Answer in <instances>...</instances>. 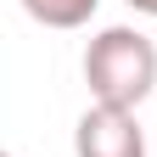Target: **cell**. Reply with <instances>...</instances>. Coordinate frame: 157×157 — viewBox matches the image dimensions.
I'll return each mask as SVG.
<instances>
[{
	"instance_id": "obj_1",
	"label": "cell",
	"mask_w": 157,
	"mask_h": 157,
	"mask_svg": "<svg viewBox=\"0 0 157 157\" xmlns=\"http://www.w3.org/2000/svg\"><path fill=\"white\" fill-rule=\"evenodd\" d=\"M84 84L95 95V107H124L135 112L157 84V45L140 28H101L84 51Z\"/></svg>"
},
{
	"instance_id": "obj_2",
	"label": "cell",
	"mask_w": 157,
	"mask_h": 157,
	"mask_svg": "<svg viewBox=\"0 0 157 157\" xmlns=\"http://www.w3.org/2000/svg\"><path fill=\"white\" fill-rule=\"evenodd\" d=\"M78 157H146V129L124 107H90L73 129Z\"/></svg>"
},
{
	"instance_id": "obj_3",
	"label": "cell",
	"mask_w": 157,
	"mask_h": 157,
	"mask_svg": "<svg viewBox=\"0 0 157 157\" xmlns=\"http://www.w3.org/2000/svg\"><path fill=\"white\" fill-rule=\"evenodd\" d=\"M101 0H23V11L45 28H84Z\"/></svg>"
},
{
	"instance_id": "obj_4",
	"label": "cell",
	"mask_w": 157,
	"mask_h": 157,
	"mask_svg": "<svg viewBox=\"0 0 157 157\" xmlns=\"http://www.w3.org/2000/svg\"><path fill=\"white\" fill-rule=\"evenodd\" d=\"M129 11H140V17H157V0H124Z\"/></svg>"
},
{
	"instance_id": "obj_5",
	"label": "cell",
	"mask_w": 157,
	"mask_h": 157,
	"mask_svg": "<svg viewBox=\"0 0 157 157\" xmlns=\"http://www.w3.org/2000/svg\"><path fill=\"white\" fill-rule=\"evenodd\" d=\"M6 157H11V151H6Z\"/></svg>"
}]
</instances>
